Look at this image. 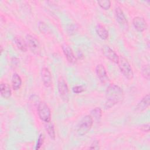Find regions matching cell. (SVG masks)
<instances>
[{
	"instance_id": "7",
	"label": "cell",
	"mask_w": 150,
	"mask_h": 150,
	"mask_svg": "<svg viewBox=\"0 0 150 150\" xmlns=\"http://www.w3.org/2000/svg\"><path fill=\"white\" fill-rule=\"evenodd\" d=\"M102 52L107 59L114 63L118 64L119 61V56L110 46L107 45L103 46L102 47Z\"/></svg>"
},
{
	"instance_id": "17",
	"label": "cell",
	"mask_w": 150,
	"mask_h": 150,
	"mask_svg": "<svg viewBox=\"0 0 150 150\" xmlns=\"http://www.w3.org/2000/svg\"><path fill=\"white\" fill-rule=\"evenodd\" d=\"M22 85V79L17 73H14L12 77V86L14 90L20 88Z\"/></svg>"
},
{
	"instance_id": "2",
	"label": "cell",
	"mask_w": 150,
	"mask_h": 150,
	"mask_svg": "<svg viewBox=\"0 0 150 150\" xmlns=\"http://www.w3.org/2000/svg\"><path fill=\"white\" fill-rule=\"evenodd\" d=\"M93 124V119L90 115L84 116L77 126V132L79 135L83 136L91 129Z\"/></svg>"
},
{
	"instance_id": "20",
	"label": "cell",
	"mask_w": 150,
	"mask_h": 150,
	"mask_svg": "<svg viewBox=\"0 0 150 150\" xmlns=\"http://www.w3.org/2000/svg\"><path fill=\"white\" fill-rule=\"evenodd\" d=\"M98 5L104 10H108L111 7V1L109 0H102L97 1Z\"/></svg>"
},
{
	"instance_id": "22",
	"label": "cell",
	"mask_w": 150,
	"mask_h": 150,
	"mask_svg": "<svg viewBox=\"0 0 150 150\" xmlns=\"http://www.w3.org/2000/svg\"><path fill=\"white\" fill-rule=\"evenodd\" d=\"M44 138H45L44 135L43 134H40L38 137V140H37V142H36V147H35L36 149H39L40 148V147L42 146V145L43 144Z\"/></svg>"
},
{
	"instance_id": "21",
	"label": "cell",
	"mask_w": 150,
	"mask_h": 150,
	"mask_svg": "<svg viewBox=\"0 0 150 150\" xmlns=\"http://www.w3.org/2000/svg\"><path fill=\"white\" fill-rule=\"evenodd\" d=\"M142 76L147 80L149 79V64L145 65L142 68L141 71Z\"/></svg>"
},
{
	"instance_id": "19",
	"label": "cell",
	"mask_w": 150,
	"mask_h": 150,
	"mask_svg": "<svg viewBox=\"0 0 150 150\" xmlns=\"http://www.w3.org/2000/svg\"><path fill=\"white\" fill-rule=\"evenodd\" d=\"M45 128L50 138L54 140L56 138V133H55L54 127L53 124L52 123H50V122H47V124L45 125Z\"/></svg>"
},
{
	"instance_id": "12",
	"label": "cell",
	"mask_w": 150,
	"mask_h": 150,
	"mask_svg": "<svg viewBox=\"0 0 150 150\" xmlns=\"http://www.w3.org/2000/svg\"><path fill=\"white\" fill-rule=\"evenodd\" d=\"M115 15L118 23L122 27H125L128 25L126 17L120 7L117 6L115 9Z\"/></svg>"
},
{
	"instance_id": "1",
	"label": "cell",
	"mask_w": 150,
	"mask_h": 150,
	"mask_svg": "<svg viewBox=\"0 0 150 150\" xmlns=\"http://www.w3.org/2000/svg\"><path fill=\"white\" fill-rule=\"evenodd\" d=\"M123 90L115 84H110L105 91V102L104 107L108 109L121 102L123 99Z\"/></svg>"
},
{
	"instance_id": "4",
	"label": "cell",
	"mask_w": 150,
	"mask_h": 150,
	"mask_svg": "<svg viewBox=\"0 0 150 150\" xmlns=\"http://www.w3.org/2000/svg\"><path fill=\"white\" fill-rule=\"evenodd\" d=\"M38 114L40 119L46 122H49L51 120V111L49 106L43 101H40L38 104Z\"/></svg>"
},
{
	"instance_id": "13",
	"label": "cell",
	"mask_w": 150,
	"mask_h": 150,
	"mask_svg": "<svg viewBox=\"0 0 150 150\" xmlns=\"http://www.w3.org/2000/svg\"><path fill=\"white\" fill-rule=\"evenodd\" d=\"M149 98L150 97L149 94L145 95L136 105L135 111L141 112L146 109L149 105Z\"/></svg>"
},
{
	"instance_id": "6",
	"label": "cell",
	"mask_w": 150,
	"mask_h": 150,
	"mask_svg": "<svg viewBox=\"0 0 150 150\" xmlns=\"http://www.w3.org/2000/svg\"><path fill=\"white\" fill-rule=\"evenodd\" d=\"M57 88L60 98L65 102L69 101V88L67 83L62 77L57 81Z\"/></svg>"
},
{
	"instance_id": "9",
	"label": "cell",
	"mask_w": 150,
	"mask_h": 150,
	"mask_svg": "<svg viewBox=\"0 0 150 150\" xmlns=\"http://www.w3.org/2000/svg\"><path fill=\"white\" fill-rule=\"evenodd\" d=\"M62 49L68 62L71 64H75L77 62V58L71 48L67 45L64 44L62 46Z\"/></svg>"
},
{
	"instance_id": "15",
	"label": "cell",
	"mask_w": 150,
	"mask_h": 150,
	"mask_svg": "<svg viewBox=\"0 0 150 150\" xmlns=\"http://www.w3.org/2000/svg\"><path fill=\"white\" fill-rule=\"evenodd\" d=\"M14 42L17 47L23 52H26L28 50V45L26 42H25L22 38L19 36H15L13 39Z\"/></svg>"
},
{
	"instance_id": "5",
	"label": "cell",
	"mask_w": 150,
	"mask_h": 150,
	"mask_svg": "<svg viewBox=\"0 0 150 150\" xmlns=\"http://www.w3.org/2000/svg\"><path fill=\"white\" fill-rule=\"evenodd\" d=\"M26 42L30 50L35 54H40V46L38 39L31 35L28 34L26 36Z\"/></svg>"
},
{
	"instance_id": "25",
	"label": "cell",
	"mask_w": 150,
	"mask_h": 150,
	"mask_svg": "<svg viewBox=\"0 0 150 150\" xmlns=\"http://www.w3.org/2000/svg\"><path fill=\"white\" fill-rule=\"evenodd\" d=\"M90 149H99L100 146H99V141L98 140H94L91 145H90V146L89 147Z\"/></svg>"
},
{
	"instance_id": "23",
	"label": "cell",
	"mask_w": 150,
	"mask_h": 150,
	"mask_svg": "<svg viewBox=\"0 0 150 150\" xmlns=\"http://www.w3.org/2000/svg\"><path fill=\"white\" fill-rule=\"evenodd\" d=\"M84 88L82 86H76L72 88V91L74 93L79 94L83 93L84 91Z\"/></svg>"
},
{
	"instance_id": "8",
	"label": "cell",
	"mask_w": 150,
	"mask_h": 150,
	"mask_svg": "<svg viewBox=\"0 0 150 150\" xmlns=\"http://www.w3.org/2000/svg\"><path fill=\"white\" fill-rule=\"evenodd\" d=\"M96 74L99 79L100 81L103 84H105L108 81V77L107 76V73L104 67V65L102 64H98L97 65L96 67Z\"/></svg>"
},
{
	"instance_id": "18",
	"label": "cell",
	"mask_w": 150,
	"mask_h": 150,
	"mask_svg": "<svg viewBox=\"0 0 150 150\" xmlns=\"http://www.w3.org/2000/svg\"><path fill=\"white\" fill-rule=\"evenodd\" d=\"M93 119V121L95 120L97 122L100 121L102 117V111L100 107H95L90 111V114Z\"/></svg>"
},
{
	"instance_id": "26",
	"label": "cell",
	"mask_w": 150,
	"mask_h": 150,
	"mask_svg": "<svg viewBox=\"0 0 150 150\" xmlns=\"http://www.w3.org/2000/svg\"><path fill=\"white\" fill-rule=\"evenodd\" d=\"M141 130H142L144 132H148L149 131V124H145L142 125L141 127Z\"/></svg>"
},
{
	"instance_id": "14",
	"label": "cell",
	"mask_w": 150,
	"mask_h": 150,
	"mask_svg": "<svg viewBox=\"0 0 150 150\" xmlns=\"http://www.w3.org/2000/svg\"><path fill=\"white\" fill-rule=\"evenodd\" d=\"M1 95L5 98H9L12 95V90L10 86L5 83L0 84Z\"/></svg>"
},
{
	"instance_id": "16",
	"label": "cell",
	"mask_w": 150,
	"mask_h": 150,
	"mask_svg": "<svg viewBox=\"0 0 150 150\" xmlns=\"http://www.w3.org/2000/svg\"><path fill=\"white\" fill-rule=\"evenodd\" d=\"M96 31L98 36L103 39L106 40L108 38V32L106 28L101 24H98L96 27Z\"/></svg>"
},
{
	"instance_id": "3",
	"label": "cell",
	"mask_w": 150,
	"mask_h": 150,
	"mask_svg": "<svg viewBox=\"0 0 150 150\" xmlns=\"http://www.w3.org/2000/svg\"><path fill=\"white\" fill-rule=\"evenodd\" d=\"M119 69L121 73L127 79L130 80L133 78L134 73L132 69L128 62V60L123 56L119 57V61L118 63Z\"/></svg>"
},
{
	"instance_id": "11",
	"label": "cell",
	"mask_w": 150,
	"mask_h": 150,
	"mask_svg": "<svg viewBox=\"0 0 150 150\" xmlns=\"http://www.w3.org/2000/svg\"><path fill=\"white\" fill-rule=\"evenodd\" d=\"M42 81L46 87H49L52 84V78L50 71L47 67H43L41 71Z\"/></svg>"
},
{
	"instance_id": "10",
	"label": "cell",
	"mask_w": 150,
	"mask_h": 150,
	"mask_svg": "<svg viewBox=\"0 0 150 150\" xmlns=\"http://www.w3.org/2000/svg\"><path fill=\"white\" fill-rule=\"evenodd\" d=\"M132 24L135 29L140 32H144L147 27L145 20L141 16H135L132 19Z\"/></svg>"
},
{
	"instance_id": "24",
	"label": "cell",
	"mask_w": 150,
	"mask_h": 150,
	"mask_svg": "<svg viewBox=\"0 0 150 150\" xmlns=\"http://www.w3.org/2000/svg\"><path fill=\"white\" fill-rule=\"evenodd\" d=\"M39 29L42 33L47 32V25L43 22H40L39 24Z\"/></svg>"
}]
</instances>
